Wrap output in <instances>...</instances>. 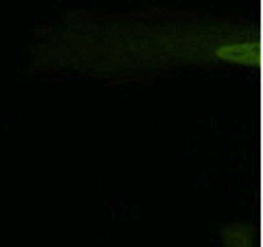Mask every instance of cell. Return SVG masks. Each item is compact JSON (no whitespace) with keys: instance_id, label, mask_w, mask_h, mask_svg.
<instances>
[{"instance_id":"cell-1","label":"cell","mask_w":263,"mask_h":247,"mask_svg":"<svg viewBox=\"0 0 263 247\" xmlns=\"http://www.w3.org/2000/svg\"><path fill=\"white\" fill-rule=\"evenodd\" d=\"M186 66L257 72L261 35L252 18L176 9L99 15L68 9L37 24L29 75H77L110 86L154 81Z\"/></svg>"},{"instance_id":"cell-2","label":"cell","mask_w":263,"mask_h":247,"mask_svg":"<svg viewBox=\"0 0 263 247\" xmlns=\"http://www.w3.org/2000/svg\"><path fill=\"white\" fill-rule=\"evenodd\" d=\"M219 238L221 247H259L257 228L250 221H237V223L221 228Z\"/></svg>"}]
</instances>
